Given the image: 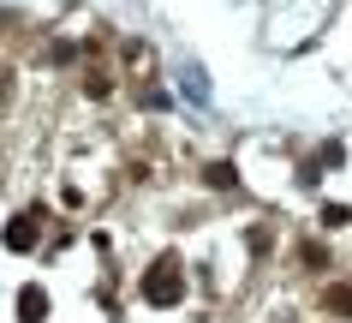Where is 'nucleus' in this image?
Here are the masks:
<instances>
[{"mask_svg":"<svg viewBox=\"0 0 352 323\" xmlns=\"http://www.w3.org/2000/svg\"><path fill=\"white\" fill-rule=\"evenodd\" d=\"M0 96H6V72H0Z\"/></svg>","mask_w":352,"mask_h":323,"instance_id":"obj_8","label":"nucleus"},{"mask_svg":"<svg viewBox=\"0 0 352 323\" xmlns=\"http://www.w3.org/2000/svg\"><path fill=\"white\" fill-rule=\"evenodd\" d=\"M19 317L24 323H42V317H48V293H42V287H24V293H19Z\"/></svg>","mask_w":352,"mask_h":323,"instance_id":"obj_4","label":"nucleus"},{"mask_svg":"<svg viewBox=\"0 0 352 323\" xmlns=\"http://www.w3.org/2000/svg\"><path fill=\"white\" fill-rule=\"evenodd\" d=\"M204 180H209V186H227V191L239 186V174H233V162H209V168H204Z\"/></svg>","mask_w":352,"mask_h":323,"instance_id":"obj_5","label":"nucleus"},{"mask_svg":"<svg viewBox=\"0 0 352 323\" xmlns=\"http://www.w3.org/2000/svg\"><path fill=\"white\" fill-rule=\"evenodd\" d=\"M346 222H352V216L340 204H322V228H346Z\"/></svg>","mask_w":352,"mask_h":323,"instance_id":"obj_7","label":"nucleus"},{"mask_svg":"<svg viewBox=\"0 0 352 323\" xmlns=\"http://www.w3.org/2000/svg\"><path fill=\"white\" fill-rule=\"evenodd\" d=\"M298 264H305V269H329V246H316V240H305V251H298Z\"/></svg>","mask_w":352,"mask_h":323,"instance_id":"obj_6","label":"nucleus"},{"mask_svg":"<svg viewBox=\"0 0 352 323\" xmlns=\"http://www.w3.org/2000/svg\"><path fill=\"white\" fill-rule=\"evenodd\" d=\"M36 240H42V222H36V216H12V228H6V246H12V251H30Z\"/></svg>","mask_w":352,"mask_h":323,"instance_id":"obj_3","label":"nucleus"},{"mask_svg":"<svg viewBox=\"0 0 352 323\" xmlns=\"http://www.w3.org/2000/svg\"><path fill=\"white\" fill-rule=\"evenodd\" d=\"M316 305H322L329 317L352 323V282H322V293H316Z\"/></svg>","mask_w":352,"mask_h":323,"instance_id":"obj_2","label":"nucleus"},{"mask_svg":"<svg viewBox=\"0 0 352 323\" xmlns=\"http://www.w3.org/2000/svg\"><path fill=\"white\" fill-rule=\"evenodd\" d=\"M144 300L149 305H179V300H186V264H179L173 251L144 269Z\"/></svg>","mask_w":352,"mask_h":323,"instance_id":"obj_1","label":"nucleus"}]
</instances>
